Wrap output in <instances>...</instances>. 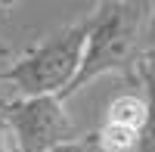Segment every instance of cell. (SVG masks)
Listing matches in <instances>:
<instances>
[{"label":"cell","instance_id":"6da1fadb","mask_svg":"<svg viewBox=\"0 0 155 152\" xmlns=\"http://www.w3.org/2000/svg\"><path fill=\"white\" fill-rule=\"evenodd\" d=\"M152 47H155V3H137V0L99 3L87 16V44L81 68L62 99L84 90L99 74L109 71L137 74Z\"/></svg>","mask_w":155,"mask_h":152},{"label":"cell","instance_id":"7a4b0ae2","mask_svg":"<svg viewBox=\"0 0 155 152\" xmlns=\"http://www.w3.org/2000/svg\"><path fill=\"white\" fill-rule=\"evenodd\" d=\"M84 44H87V19H78L65 28L53 31L47 41L34 44L19 59H12L9 71L3 74V84H12L25 99L31 96L62 99L65 90L71 87L78 68H81Z\"/></svg>","mask_w":155,"mask_h":152},{"label":"cell","instance_id":"3957f363","mask_svg":"<svg viewBox=\"0 0 155 152\" xmlns=\"http://www.w3.org/2000/svg\"><path fill=\"white\" fill-rule=\"evenodd\" d=\"M6 124L16 152H56L78 140L74 121L59 96H31L6 103Z\"/></svg>","mask_w":155,"mask_h":152},{"label":"cell","instance_id":"277c9868","mask_svg":"<svg viewBox=\"0 0 155 152\" xmlns=\"http://www.w3.org/2000/svg\"><path fill=\"white\" fill-rule=\"evenodd\" d=\"M146 96H137V93H121L115 96L102 121L106 124H118V127H127V131H137L143 134V124H146Z\"/></svg>","mask_w":155,"mask_h":152},{"label":"cell","instance_id":"5b68a950","mask_svg":"<svg viewBox=\"0 0 155 152\" xmlns=\"http://www.w3.org/2000/svg\"><path fill=\"white\" fill-rule=\"evenodd\" d=\"M137 78L146 87V109H149L140 143H137V152H155V62H143L137 68Z\"/></svg>","mask_w":155,"mask_h":152},{"label":"cell","instance_id":"8992f818","mask_svg":"<svg viewBox=\"0 0 155 152\" xmlns=\"http://www.w3.org/2000/svg\"><path fill=\"white\" fill-rule=\"evenodd\" d=\"M0 152H16L12 137H9V124H6V99H0Z\"/></svg>","mask_w":155,"mask_h":152},{"label":"cell","instance_id":"52a82bcc","mask_svg":"<svg viewBox=\"0 0 155 152\" xmlns=\"http://www.w3.org/2000/svg\"><path fill=\"white\" fill-rule=\"evenodd\" d=\"M56 152H99V146L93 143V137H84V140H71V143H65V146L56 149Z\"/></svg>","mask_w":155,"mask_h":152},{"label":"cell","instance_id":"ba28073f","mask_svg":"<svg viewBox=\"0 0 155 152\" xmlns=\"http://www.w3.org/2000/svg\"><path fill=\"white\" fill-rule=\"evenodd\" d=\"M9 65H12V53L0 44V84H3V74L9 71Z\"/></svg>","mask_w":155,"mask_h":152},{"label":"cell","instance_id":"9c48e42d","mask_svg":"<svg viewBox=\"0 0 155 152\" xmlns=\"http://www.w3.org/2000/svg\"><path fill=\"white\" fill-rule=\"evenodd\" d=\"M143 62H155V47H152L149 53H146V59H143Z\"/></svg>","mask_w":155,"mask_h":152}]
</instances>
